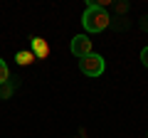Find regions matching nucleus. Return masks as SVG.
<instances>
[{"label":"nucleus","mask_w":148,"mask_h":138,"mask_svg":"<svg viewBox=\"0 0 148 138\" xmlns=\"http://www.w3.org/2000/svg\"><path fill=\"white\" fill-rule=\"evenodd\" d=\"M109 22H111L109 12H106L104 8H99V5H89L84 10V15H82V25H84V30L91 32V35L104 32L106 27H109Z\"/></svg>","instance_id":"f257e3e1"},{"label":"nucleus","mask_w":148,"mask_h":138,"mask_svg":"<svg viewBox=\"0 0 148 138\" xmlns=\"http://www.w3.org/2000/svg\"><path fill=\"white\" fill-rule=\"evenodd\" d=\"M79 69H82V74L84 77H101L104 74V57L101 54H89V57H84V59H79Z\"/></svg>","instance_id":"f03ea898"},{"label":"nucleus","mask_w":148,"mask_h":138,"mask_svg":"<svg viewBox=\"0 0 148 138\" xmlns=\"http://www.w3.org/2000/svg\"><path fill=\"white\" fill-rule=\"evenodd\" d=\"M69 49H72L74 57H89V54H94V44H91V40L86 37V35H74V40L69 42Z\"/></svg>","instance_id":"7ed1b4c3"},{"label":"nucleus","mask_w":148,"mask_h":138,"mask_svg":"<svg viewBox=\"0 0 148 138\" xmlns=\"http://www.w3.org/2000/svg\"><path fill=\"white\" fill-rule=\"evenodd\" d=\"M32 54H35V59H45L49 54V44L42 37H32Z\"/></svg>","instance_id":"20e7f679"},{"label":"nucleus","mask_w":148,"mask_h":138,"mask_svg":"<svg viewBox=\"0 0 148 138\" xmlns=\"http://www.w3.org/2000/svg\"><path fill=\"white\" fill-rule=\"evenodd\" d=\"M32 62H35V54H32V49H30V52H17V64L27 67V64H32Z\"/></svg>","instance_id":"39448f33"},{"label":"nucleus","mask_w":148,"mask_h":138,"mask_svg":"<svg viewBox=\"0 0 148 138\" xmlns=\"http://www.w3.org/2000/svg\"><path fill=\"white\" fill-rule=\"evenodd\" d=\"M8 77H10V69H8L5 59H0V86L8 84Z\"/></svg>","instance_id":"423d86ee"},{"label":"nucleus","mask_w":148,"mask_h":138,"mask_svg":"<svg viewBox=\"0 0 148 138\" xmlns=\"http://www.w3.org/2000/svg\"><path fill=\"white\" fill-rule=\"evenodd\" d=\"M10 94H12V86L10 84H3V86H0V96H3V99H8Z\"/></svg>","instance_id":"0eeeda50"},{"label":"nucleus","mask_w":148,"mask_h":138,"mask_svg":"<svg viewBox=\"0 0 148 138\" xmlns=\"http://www.w3.org/2000/svg\"><path fill=\"white\" fill-rule=\"evenodd\" d=\"M141 62H143V67L148 69V47H143V49H141Z\"/></svg>","instance_id":"6e6552de"},{"label":"nucleus","mask_w":148,"mask_h":138,"mask_svg":"<svg viewBox=\"0 0 148 138\" xmlns=\"http://www.w3.org/2000/svg\"><path fill=\"white\" fill-rule=\"evenodd\" d=\"M141 27H143V30L148 32V17H143V20H141Z\"/></svg>","instance_id":"1a4fd4ad"}]
</instances>
